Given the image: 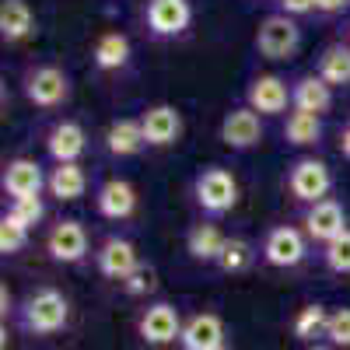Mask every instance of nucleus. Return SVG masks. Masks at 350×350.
Masks as SVG:
<instances>
[{"label":"nucleus","instance_id":"nucleus-21","mask_svg":"<svg viewBox=\"0 0 350 350\" xmlns=\"http://www.w3.org/2000/svg\"><path fill=\"white\" fill-rule=\"evenodd\" d=\"M148 148V137H144V123L140 120H116L105 130V151L116 158H133Z\"/></svg>","mask_w":350,"mask_h":350},{"label":"nucleus","instance_id":"nucleus-34","mask_svg":"<svg viewBox=\"0 0 350 350\" xmlns=\"http://www.w3.org/2000/svg\"><path fill=\"white\" fill-rule=\"evenodd\" d=\"M277 4H280V14H287V18L319 11V0H277Z\"/></svg>","mask_w":350,"mask_h":350},{"label":"nucleus","instance_id":"nucleus-1","mask_svg":"<svg viewBox=\"0 0 350 350\" xmlns=\"http://www.w3.org/2000/svg\"><path fill=\"white\" fill-rule=\"evenodd\" d=\"M70 323V301L64 291L56 287H39L25 298L21 305V326L25 333H36V336H53L60 333Z\"/></svg>","mask_w":350,"mask_h":350},{"label":"nucleus","instance_id":"nucleus-12","mask_svg":"<svg viewBox=\"0 0 350 350\" xmlns=\"http://www.w3.org/2000/svg\"><path fill=\"white\" fill-rule=\"evenodd\" d=\"M0 186L11 200H25V196H39L42 186H49V179L42 175V165L36 158H11L0 175Z\"/></svg>","mask_w":350,"mask_h":350},{"label":"nucleus","instance_id":"nucleus-5","mask_svg":"<svg viewBox=\"0 0 350 350\" xmlns=\"http://www.w3.org/2000/svg\"><path fill=\"white\" fill-rule=\"evenodd\" d=\"M301 46V28L287 14H267L256 28V49L267 60H287Z\"/></svg>","mask_w":350,"mask_h":350},{"label":"nucleus","instance_id":"nucleus-9","mask_svg":"<svg viewBox=\"0 0 350 350\" xmlns=\"http://www.w3.org/2000/svg\"><path fill=\"white\" fill-rule=\"evenodd\" d=\"M46 252L49 259L56 262H81L88 256V231L81 221L74 217H64V221H56L49 231H46Z\"/></svg>","mask_w":350,"mask_h":350},{"label":"nucleus","instance_id":"nucleus-38","mask_svg":"<svg viewBox=\"0 0 350 350\" xmlns=\"http://www.w3.org/2000/svg\"><path fill=\"white\" fill-rule=\"evenodd\" d=\"M221 350H231V347H221Z\"/></svg>","mask_w":350,"mask_h":350},{"label":"nucleus","instance_id":"nucleus-17","mask_svg":"<svg viewBox=\"0 0 350 350\" xmlns=\"http://www.w3.org/2000/svg\"><path fill=\"white\" fill-rule=\"evenodd\" d=\"M179 343H183V350H221L224 347V323H221V315L196 312L189 323L183 326Z\"/></svg>","mask_w":350,"mask_h":350},{"label":"nucleus","instance_id":"nucleus-25","mask_svg":"<svg viewBox=\"0 0 350 350\" xmlns=\"http://www.w3.org/2000/svg\"><path fill=\"white\" fill-rule=\"evenodd\" d=\"M315 74L323 77L329 88H343V84H350V46H343V42L326 46L323 56H319Z\"/></svg>","mask_w":350,"mask_h":350},{"label":"nucleus","instance_id":"nucleus-31","mask_svg":"<svg viewBox=\"0 0 350 350\" xmlns=\"http://www.w3.org/2000/svg\"><path fill=\"white\" fill-rule=\"evenodd\" d=\"M8 214L18 221V224H25L28 231H32L42 217H46V207H42V196H25V200H11V207H8Z\"/></svg>","mask_w":350,"mask_h":350},{"label":"nucleus","instance_id":"nucleus-20","mask_svg":"<svg viewBox=\"0 0 350 350\" xmlns=\"http://www.w3.org/2000/svg\"><path fill=\"white\" fill-rule=\"evenodd\" d=\"M228 239H224V231L211 221H200L186 231V252L196 259V262H217L221 252H224Z\"/></svg>","mask_w":350,"mask_h":350},{"label":"nucleus","instance_id":"nucleus-27","mask_svg":"<svg viewBox=\"0 0 350 350\" xmlns=\"http://www.w3.org/2000/svg\"><path fill=\"white\" fill-rule=\"evenodd\" d=\"M326 323H329V312H326L323 305H305V308H298L291 329H295L298 340L312 343V340H319V336H326Z\"/></svg>","mask_w":350,"mask_h":350},{"label":"nucleus","instance_id":"nucleus-13","mask_svg":"<svg viewBox=\"0 0 350 350\" xmlns=\"http://www.w3.org/2000/svg\"><path fill=\"white\" fill-rule=\"evenodd\" d=\"M245 102H249V109L259 112V116H280V112L287 109V102H291V88H287V81L277 77V74H259V77H252V84L245 88Z\"/></svg>","mask_w":350,"mask_h":350},{"label":"nucleus","instance_id":"nucleus-7","mask_svg":"<svg viewBox=\"0 0 350 350\" xmlns=\"http://www.w3.org/2000/svg\"><path fill=\"white\" fill-rule=\"evenodd\" d=\"M308 252V242L298 228H291V224H277L267 231V239H262V259L270 262V267L277 270H291V267H298V262L305 259Z\"/></svg>","mask_w":350,"mask_h":350},{"label":"nucleus","instance_id":"nucleus-39","mask_svg":"<svg viewBox=\"0 0 350 350\" xmlns=\"http://www.w3.org/2000/svg\"><path fill=\"white\" fill-rule=\"evenodd\" d=\"M347 32H350V28H347Z\"/></svg>","mask_w":350,"mask_h":350},{"label":"nucleus","instance_id":"nucleus-11","mask_svg":"<svg viewBox=\"0 0 350 350\" xmlns=\"http://www.w3.org/2000/svg\"><path fill=\"white\" fill-rule=\"evenodd\" d=\"M95 267H98V273H102V277L120 280V284H123V280L140 267L137 245H133L130 239H120V235L105 239V242L98 245V252H95Z\"/></svg>","mask_w":350,"mask_h":350},{"label":"nucleus","instance_id":"nucleus-29","mask_svg":"<svg viewBox=\"0 0 350 350\" xmlns=\"http://www.w3.org/2000/svg\"><path fill=\"white\" fill-rule=\"evenodd\" d=\"M323 262L333 273H350V228L340 239H333L329 245H323Z\"/></svg>","mask_w":350,"mask_h":350},{"label":"nucleus","instance_id":"nucleus-4","mask_svg":"<svg viewBox=\"0 0 350 350\" xmlns=\"http://www.w3.org/2000/svg\"><path fill=\"white\" fill-rule=\"evenodd\" d=\"M333 189V172L326 161L319 158H298L287 172V193L295 196L298 203H319V200H329Z\"/></svg>","mask_w":350,"mask_h":350},{"label":"nucleus","instance_id":"nucleus-36","mask_svg":"<svg viewBox=\"0 0 350 350\" xmlns=\"http://www.w3.org/2000/svg\"><path fill=\"white\" fill-rule=\"evenodd\" d=\"M340 154H343V158L350 161V123H347V126L340 130Z\"/></svg>","mask_w":350,"mask_h":350},{"label":"nucleus","instance_id":"nucleus-3","mask_svg":"<svg viewBox=\"0 0 350 350\" xmlns=\"http://www.w3.org/2000/svg\"><path fill=\"white\" fill-rule=\"evenodd\" d=\"M193 200H196V207L203 214H211V217L228 214L239 203V183H235V175L217 168V165L214 168H203L196 179H193Z\"/></svg>","mask_w":350,"mask_h":350},{"label":"nucleus","instance_id":"nucleus-16","mask_svg":"<svg viewBox=\"0 0 350 350\" xmlns=\"http://www.w3.org/2000/svg\"><path fill=\"white\" fill-rule=\"evenodd\" d=\"M84 148H88V133H84V126L74 123V120L53 123L49 133H46V151H49V158H53L56 165L77 161V158L84 154Z\"/></svg>","mask_w":350,"mask_h":350},{"label":"nucleus","instance_id":"nucleus-35","mask_svg":"<svg viewBox=\"0 0 350 350\" xmlns=\"http://www.w3.org/2000/svg\"><path fill=\"white\" fill-rule=\"evenodd\" d=\"M347 4H350V0H319V11H323V14H340Z\"/></svg>","mask_w":350,"mask_h":350},{"label":"nucleus","instance_id":"nucleus-37","mask_svg":"<svg viewBox=\"0 0 350 350\" xmlns=\"http://www.w3.org/2000/svg\"><path fill=\"white\" fill-rule=\"evenodd\" d=\"M308 350H336V347H319V343H315V347H308Z\"/></svg>","mask_w":350,"mask_h":350},{"label":"nucleus","instance_id":"nucleus-2","mask_svg":"<svg viewBox=\"0 0 350 350\" xmlns=\"http://www.w3.org/2000/svg\"><path fill=\"white\" fill-rule=\"evenodd\" d=\"M21 92L36 109H60L70 98V77L56 64H36L21 74Z\"/></svg>","mask_w":350,"mask_h":350},{"label":"nucleus","instance_id":"nucleus-33","mask_svg":"<svg viewBox=\"0 0 350 350\" xmlns=\"http://www.w3.org/2000/svg\"><path fill=\"white\" fill-rule=\"evenodd\" d=\"M123 287H126V295H133V298H140V295H148V291H154V270L151 267H140L123 280Z\"/></svg>","mask_w":350,"mask_h":350},{"label":"nucleus","instance_id":"nucleus-32","mask_svg":"<svg viewBox=\"0 0 350 350\" xmlns=\"http://www.w3.org/2000/svg\"><path fill=\"white\" fill-rule=\"evenodd\" d=\"M326 340H329L336 350H350V308H336V312H329Z\"/></svg>","mask_w":350,"mask_h":350},{"label":"nucleus","instance_id":"nucleus-14","mask_svg":"<svg viewBox=\"0 0 350 350\" xmlns=\"http://www.w3.org/2000/svg\"><path fill=\"white\" fill-rule=\"evenodd\" d=\"M140 123H144V137H148V148H172L175 140L183 137V116L175 105H151V109H144L140 116Z\"/></svg>","mask_w":350,"mask_h":350},{"label":"nucleus","instance_id":"nucleus-22","mask_svg":"<svg viewBox=\"0 0 350 350\" xmlns=\"http://www.w3.org/2000/svg\"><path fill=\"white\" fill-rule=\"evenodd\" d=\"M32 8H28V0H4L0 4V36L4 42H21L32 36Z\"/></svg>","mask_w":350,"mask_h":350},{"label":"nucleus","instance_id":"nucleus-30","mask_svg":"<svg viewBox=\"0 0 350 350\" xmlns=\"http://www.w3.org/2000/svg\"><path fill=\"white\" fill-rule=\"evenodd\" d=\"M25 245H28V228L18 224L11 214H4V221H0V252H4V256H18Z\"/></svg>","mask_w":350,"mask_h":350},{"label":"nucleus","instance_id":"nucleus-23","mask_svg":"<svg viewBox=\"0 0 350 350\" xmlns=\"http://www.w3.org/2000/svg\"><path fill=\"white\" fill-rule=\"evenodd\" d=\"M92 60L98 70H123L130 64V39L123 32H105L98 36L95 49H92Z\"/></svg>","mask_w":350,"mask_h":350},{"label":"nucleus","instance_id":"nucleus-19","mask_svg":"<svg viewBox=\"0 0 350 350\" xmlns=\"http://www.w3.org/2000/svg\"><path fill=\"white\" fill-rule=\"evenodd\" d=\"M291 105L298 112H312V116H323L333 109V88L319 77V74H305L291 84Z\"/></svg>","mask_w":350,"mask_h":350},{"label":"nucleus","instance_id":"nucleus-28","mask_svg":"<svg viewBox=\"0 0 350 350\" xmlns=\"http://www.w3.org/2000/svg\"><path fill=\"white\" fill-rule=\"evenodd\" d=\"M252 262H256L252 242H245V239H228V245H224V252H221V259H217V267H221L224 273H245Z\"/></svg>","mask_w":350,"mask_h":350},{"label":"nucleus","instance_id":"nucleus-8","mask_svg":"<svg viewBox=\"0 0 350 350\" xmlns=\"http://www.w3.org/2000/svg\"><path fill=\"white\" fill-rule=\"evenodd\" d=\"M144 21H148V32L154 39H175L189 28L193 8H189V0H148Z\"/></svg>","mask_w":350,"mask_h":350},{"label":"nucleus","instance_id":"nucleus-6","mask_svg":"<svg viewBox=\"0 0 350 350\" xmlns=\"http://www.w3.org/2000/svg\"><path fill=\"white\" fill-rule=\"evenodd\" d=\"M183 315H179V308L175 305H168V301H154V305H148L140 312V319H137V333H140V340L148 343V347H168V343H175L183 336Z\"/></svg>","mask_w":350,"mask_h":350},{"label":"nucleus","instance_id":"nucleus-10","mask_svg":"<svg viewBox=\"0 0 350 350\" xmlns=\"http://www.w3.org/2000/svg\"><path fill=\"white\" fill-rule=\"evenodd\" d=\"M301 224H305V239H312L319 245H329L333 239H340L347 231V214L336 200H319L305 211Z\"/></svg>","mask_w":350,"mask_h":350},{"label":"nucleus","instance_id":"nucleus-15","mask_svg":"<svg viewBox=\"0 0 350 350\" xmlns=\"http://www.w3.org/2000/svg\"><path fill=\"white\" fill-rule=\"evenodd\" d=\"M221 140L228 144L231 151H249L262 140V123H259V112H252L249 105L242 109H231L224 120H221Z\"/></svg>","mask_w":350,"mask_h":350},{"label":"nucleus","instance_id":"nucleus-18","mask_svg":"<svg viewBox=\"0 0 350 350\" xmlns=\"http://www.w3.org/2000/svg\"><path fill=\"white\" fill-rule=\"evenodd\" d=\"M95 207H98V214L109 217V221H126V217H133V211H137V189H133L126 179H109V183L98 186Z\"/></svg>","mask_w":350,"mask_h":350},{"label":"nucleus","instance_id":"nucleus-24","mask_svg":"<svg viewBox=\"0 0 350 350\" xmlns=\"http://www.w3.org/2000/svg\"><path fill=\"white\" fill-rule=\"evenodd\" d=\"M84 189H88V175H84V168H81L77 161L56 165V168L49 172V193L60 200V203H70V200L84 196Z\"/></svg>","mask_w":350,"mask_h":350},{"label":"nucleus","instance_id":"nucleus-26","mask_svg":"<svg viewBox=\"0 0 350 350\" xmlns=\"http://www.w3.org/2000/svg\"><path fill=\"white\" fill-rule=\"evenodd\" d=\"M284 140L295 144V148H312V144L323 140V120L312 112H291L287 123H284Z\"/></svg>","mask_w":350,"mask_h":350}]
</instances>
